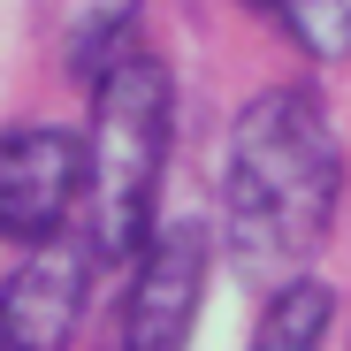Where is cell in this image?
Here are the masks:
<instances>
[{"instance_id":"cell-1","label":"cell","mask_w":351,"mask_h":351,"mask_svg":"<svg viewBox=\"0 0 351 351\" xmlns=\"http://www.w3.org/2000/svg\"><path fill=\"white\" fill-rule=\"evenodd\" d=\"M343 199V145L321 92L275 84L245 99L229 123V160H221V229L229 252L252 275H298L336 229Z\"/></svg>"},{"instance_id":"cell-2","label":"cell","mask_w":351,"mask_h":351,"mask_svg":"<svg viewBox=\"0 0 351 351\" xmlns=\"http://www.w3.org/2000/svg\"><path fill=\"white\" fill-rule=\"evenodd\" d=\"M176 138V77L153 46H130L92 77L84 130V245L92 260H138L153 237L160 176Z\"/></svg>"},{"instance_id":"cell-3","label":"cell","mask_w":351,"mask_h":351,"mask_svg":"<svg viewBox=\"0 0 351 351\" xmlns=\"http://www.w3.org/2000/svg\"><path fill=\"white\" fill-rule=\"evenodd\" d=\"M206 275H214V245L199 221L153 229L145 252L130 260V290L114 306L99 351H191L199 306H206Z\"/></svg>"},{"instance_id":"cell-4","label":"cell","mask_w":351,"mask_h":351,"mask_svg":"<svg viewBox=\"0 0 351 351\" xmlns=\"http://www.w3.org/2000/svg\"><path fill=\"white\" fill-rule=\"evenodd\" d=\"M84 214V138L62 123H16L0 130V237L53 245Z\"/></svg>"},{"instance_id":"cell-5","label":"cell","mask_w":351,"mask_h":351,"mask_svg":"<svg viewBox=\"0 0 351 351\" xmlns=\"http://www.w3.org/2000/svg\"><path fill=\"white\" fill-rule=\"evenodd\" d=\"M84 298H92V245L84 237L31 245L23 267L0 282V336H8V351H69L84 328Z\"/></svg>"},{"instance_id":"cell-6","label":"cell","mask_w":351,"mask_h":351,"mask_svg":"<svg viewBox=\"0 0 351 351\" xmlns=\"http://www.w3.org/2000/svg\"><path fill=\"white\" fill-rule=\"evenodd\" d=\"M328 313H336V290L313 282V275H290V282L267 290V313L252 328V351H321Z\"/></svg>"},{"instance_id":"cell-7","label":"cell","mask_w":351,"mask_h":351,"mask_svg":"<svg viewBox=\"0 0 351 351\" xmlns=\"http://www.w3.org/2000/svg\"><path fill=\"white\" fill-rule=\"evenodd\" d=\"M245 8L282 31L306 62H343L351 53V0H245Z\"/></svg>"},{"instance_id":"cell-8","label":"cell","mask_w":351,"mask_h":351,"mask_svg":"<svg viewBox=\"0 0 351 351\" xmlns=\"http://www.w3.org/2000/svg\"><path fill=\"white\" fill-rule=\"evenodd\" d=\"M130 46H138V0H69V62L84 84Z\"/></svg>"},{"instance_id":"cell-9","label":"cell","mask_w":351,"mask_h":351,"mask_svg":"<svg viewBox=\"0 0 351 351\" xmlns=\"http://www.w3.org/2000/svg\"><path fill=\"white\" fill-rule=\"evenodd\" d=\"M0 351H8V336H0Z\"/></svg>"}]
</instances>
